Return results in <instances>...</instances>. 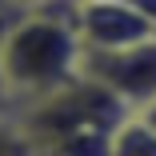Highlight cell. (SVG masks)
<instances>
[{"label": "cell", "mask_w": 156, "mask_h": 156, "mask_svg": "<svg viewBox=\"0 0 156 156\" xmlns=\"http://www.w3.org/2000/svg\"><path fill=\"white\" fill-rule=\"evenodd\" d=\"M24 16H28V12H24L20 4H12V0H0V44L8 40V32H12V28H16Z\"/></svg>", "instance_id": "cell-7"}, {"label": "cell", "mask_w": 156, "mask_h": 156, "mask_svg": "<svg viewBox=\"0 0 156 156\" xmlns=\"http://www.w3.org/2000/svg\"><path fill=\"white\" fill-rule=\"evenodd\" d=\"M140 116H144V120H152V124H156V100H152V104H148V108H140Z\"/></svg>", "instance_id": "cell-10"}, {"label": "cell", "mask_w": 156, "mask_h": 156, "mask_svg": "<svg viewBox=\"0 0 156 156\" xmlns=\"http://www.w3.org/2000/svg\"><path fill=\"white\" fill-rule=\"evenodd\" d=\"M108 156H156V124L144 120L140 112H128L112 132Z\"/></svg>", "instance_id": "cell-5"}, {"label": "cell", "mask_w": 156, "mask_h": 156, "mask_svg": "<svg viewBox=\"0 0 156 156\" xmlns=\"http://www.w3.org/2000/svg\"><path fill=\"white\" fill-rule=\"evenodd\" d=\"M128 112L132 108L124 100H116L104 84L80 72L64 88L24 104L16 120L44 156H108L112 132Z\"/></svg>", "instance_id": "cell-2"}, {"label": "cell", "mask_w": 156, "mask_h": 156, "mask_svg": "<svg viewBox=\"0 0 156 156\" xmlns=\"http://www.w3.org/2000/svg\"><path fill=\"white\" fill-rule=\"evenodd\" d=\"M12 4H20L24 12H32V8H44V4H52V0H12Z\"/></svg>", "instance_id": "cell-9"}, {"label": "cell", "mask_w": 156, "mask_h": 156, "mask_svg": "<svg viewBox=\"0 0 156 156\" xmlns=\"http://www.w3.org/2000/svg\"><path fill=\"white\" fill-rule=\"evenodd\" d=\"M76 32L84 52H116L156 36V24L132 0H92L76 8Z\"/></svg>", "instance_id": "cell-4"}, {"label": "cell", "mask_w": 156, "mask_h": 156, "mask_svg": "<svg viewBox=\"0 0 156 156\" xmlns=\"http://www.w3.org/2000/svg\"><path fill=\"white\" fill-rule=\"evenodd\" d=\"M0 116H16V96H12V88H8L4 68H0Z\"/></svg>", "instance_id": "cell-8"}, {"label": "cell", "mask_w": 156, "mask_h": 156, "mask_svg": "<svg viewBox=\"0 0 156 156\" xmlns=\"http://www.w3.org/2000/svg\"><path fill=\"white\" fill-rule=\"evenodd\" d=\"M68 4H72V8H80V4H92V0H68Z\"/></svg>", "instance_id": "cell-11"}, {"label": "cell", "mask_w": 156, "mask_h": 156, "mask_svg": "<svg viewBox=\"0 0 156 156\" xmlns=\"http://www.w3.org/2000/svg\"><path fill=\"white\" fill-rule=\"evenodd\" d=\"M0 156H44L16 116H0Z\"/></svg>", "instance_id": "cell-6"}, {"label": "cell", "mask_w": 156, "mask_h": 156, "mask_svg": "<svg viewBox=\"0 0 156 156\" xmlns=\"http://www.w3.org/2000/svg\"><path fill=\"white\" fill-rule=\"evenodd\" d=\"M80 60H84V44L76 32V8L68 0L32 8L0 44V68L16 96V112L76 80Z\"/></svg>", "instance_id": "cell-1"}, {"label": "cell", "mask_w": 156, "mask_h": 156, "mask_svg": "<svg viewBox=\"0 0 156 156\" xmlns=\"http://www.w3.org/2000/svg\"><path fill=\"white\" fill-rule=\"evenodd\" d=\"M80 72L104 84L132 112H140L156 100V36L116 48V52H84Z\"/></svg>", "instance_id": "cell-3"}]
</instances>
